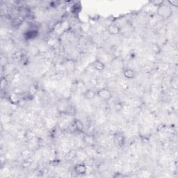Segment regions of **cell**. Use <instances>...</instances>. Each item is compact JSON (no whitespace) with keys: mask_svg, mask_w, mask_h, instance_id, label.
I'll list each match as a JSON object with an SVG mask.
<instances>
[{"mask_svg":"<svg viewBox=\"0 0 178 178\" xmlns=\"http://www.w3.org/2000/svg\"><path fill=\"white\" fill-rule=\"evenodd\" d=\"M65 112L69 115H74L75 113V108L72 105L67 106V108L65 110Z\"/></svg>","mask_w":178,"mask_h":178,"instance_id":"10","label":"cell"},{"mask_svg":"<svg viewBox=\"0 0 178 178\" xmlns=\"http://www.w3.org/2000/svg\"><path fill=\"white\" fill-rule=\"evenodd\" d=\"M93 67L94 68L95 70L99 71V72H101V71H103L104 70L105 65L104 63L102 62L101 61L96 60L93 63Z\"/></svg>","mask_w":178,"mask_h":178,"instance_id":"5","label":"cell"},{"mask_svg":"<svg viewBox=\"0 0 178 178\" xmlns=\"http://www.w3.org/2000/svg\"><path fill=\"white\" fill-rule=\"evenodd\" d=\"M95 95H97V94H96V93L92 89L86 90L85 92L84 93V98L87 100H92L95 98Z\"/></svg>","mask_w":178,"mask_h":178,"instance_id":"8","label":"cell"},{"mask_svg":"<svg viewBox=\"0 0 178 178\" xmlns=\"http://www.w3.org/2000/svg\"><path fill=\"white\" fill-rule=\"evenodd\" d=\"M74 128H75L76 130H78V131H81V130H83V125L79 120H76L75 121H74Z\"/></svg>","mask_w":178,"mask_h":178,"instance_id":"11","label":"cell"},{"mask_svg":"<svg viewBox=\"0 0 178 178\" xmlns=\"http://www.w3.org/2000/svg\"><path fill=\"white\" fill-rule=\"evenodd\" d=\"M65 67L66 70L71 72V71H73L74 68H75V64L74 63L73 61L68 60L65 61Z\"/></svg>","mask_w":178,"mask_h":178,"instance_id":"9","label":"cell"},{"mask_svg":"<svg viewBox=\"0 0 178 178\" xmlns=\"http://www.w3.org/2000/svg\"><path fill=\"white\" fill-rule=\"evenodd\" d=\"M107 31L111 35H116L120 33V27L116 24H110L107 27Z\"/></svg>","mask_w":178,"mask_h":178,"instance_id":"3","label":"cell"},{"mask_svg":"<svg viewBox=\"0 0 178 178\" xmlns=\"http://www.w3.org/2000/svg\"><path fill=\"white\" fill-rule=\"evenodd\" d=\"M8 100H9V101L11 102L12 104H16L20 101V95L18 93H13L10 94V95L8 96Z\"/></svg>","mask_w":178,"mask_h":178,"instance_id":"6","label":"cell"},{"mask_svg":"<svg viewBox=\"0 0 178 178\" xmlns=\"http://www.w3.org/2000/svg\"><path fill=\"white\" fill-rule=\"evenodd\" d=\"M151 3L154 5V6L158 7V6H161V5L164 4V1H151Z\"/></svg>","mask_w":178,"mask_h":178,"instance_id":"14","label":"cell"},{"mask_svg":"<svg viewBox=\"0 0 178 178\" xmlns=\"http://www.w3.org/2000/svg\"><path fill=\"white\" fill-rule=\"evenodd\" d=\"M74 172L77 175H82L86 174L87 168L84 164H78L74 166Z\"/></svg>","mask_w":178,"mask_h":178,"instance_id":"4","label":"cell"},{"mask_svg":"<svg viewBox=\"0 0 178 178\" xmlns=\"http://www.w3.org/2000/svg\"><path fill=\"white\" fill-rule=\"evenodd\" d=\"M96 94L100 99L104 101H108L110 99H111L113 96L112 92L106 88H102V89L98 90Z\"/></svg>","mask_w":178,"mask_h":178,"instance_id":"2","label":"cell"},{"mask_svg":"<svg viewBox=\"0 0 178 178\" xmlns=\"http://www.w3.org/2000/svg\"><path fill=\"white\" fill-rule=\"evenodd\" d=\"M7 85V81L5 78L3 77L1 80V89L4 90V89H6V86Z\"/></svg>","mask_w":178,"mask_h":178,"instance_id":"12","label":"cell"},{"mask_svg":"<svg viewBox=\"0 0 178 178\" xmlns=\"http://www.w3.org/2000/svg\"><path fill=\"white\" fill-rule=\"evenodd\" d=\"M168 4L170 6L172 7L173 6H175V7H177L178 6V1L177 0H173V1H168Z\"/></svg>","mask_w":178,"mask_h":178,"instance_id":"13","label":"cell"},{"mask_svg":"<svg viewBox=\"0 0 178 178\" xmlns=\"http://www.w3.org/2000/svg\"><path fill=\"white\" fill-rule=\"evenodd\" d=\"M157 15L164 20H168L173 16V8L168 4L165 2L157 7Z\"/></svg>","mask_w":178,"mask_h":178,"instance_id":"1","label":"cell"},{"mask_svg":"<svg viewBox=\"0 0 178 178\" xmlns=\"http://www.w3.org/2000/svg\"><path fill=\"white\" fill-rule=\"evenodd\" d=\"M123 75L125 78L128 79H132L135 77L136 72L131 68H127L123 71Z\"/></svg>","mask_w":178,"mask_h":178,"instance_id":"7","label":"cell"}]
</instances>
